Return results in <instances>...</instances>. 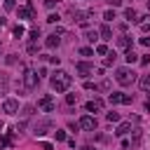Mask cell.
I'll list each match as a JSON object with an SVG mask.
<instances>
[{
	"mask_svg": "<svg viewBox=\"0 0 150 150\" xmlns=\"http://www.w3.org/2000/svg\"><path fill=\"white\" fill-rule=\"evenodd\" d=\"M49 84H52V89H54L56 94H63V91H68V87L73 84V77H70L66 70H56V73H52Z\"/></svg>",
	"mask_w": 150,
	"mask_h": 150,
	"instance_id": "1",
	"label": "cell"
},
{
	"mask_svg": "<svg viewBox=\"0 0 150 150\" xmlns=\"http://www.w3.org/2000/svg\"><path fill=\"white\" fill-rule=\"evenodd\" d=\"M115 80H117V84H122V87H129V84H134V80H136V73H134L131 68H117V70H115Z\"/></svg>",
	"mask_w": 150,
	"mask_h": 150,
	"instance_id": "2",
	"label": "cell"
},
{
	"mask_svg": "<svg viewBox=\"0 0 150 150\" xmlns=\"http://www.w3.org/2000/svg\"><path fill=\"white\" fill-rule=\"evenodd\" d=\"M38 108H40L42 112H52V110L56 108V101H54L49 94H45V96H40V101H38Z\"/></svg>",
	"mask_w": 150,
	"mask_h": 150,
	"instance_id": "3",
	"label": "cell"
},
{
	"mask_svg": "<svg viewBox=\"0 0 150 150\" xmlns=\"http://www.w3.org/2000/svg\"><path fill=\"white\" fill-rule=\"evenodd\" d=\"M38 80H40V77H38L35 70H26V73H23V87H26L28 91L38 87Z\"/></svg>",
	"mask_w": 150,
	"mask_h": 150,
	"instance_id": "4",
	"label": "cell"
},
{
	"mask_svg": "<svg viewBox=\"0 0 150 150\" xmlns=\"http://www.w3.org/2000/svg\"><path fill=\"white\" fill-rule=\"evenodd\" d=\"M52 127H54V122H52V120H40V122H35L33 134H35V136H45V134H47Z\"/></svg>",
	"mask_w": 150,
	"mask_h": 150,
	"instance_id": "5",
	"label": "cell"
},
{
	"mask_svg": "<svg viewBox=\"0 0 150 150\" xmlns=\"http://www.w3.org/2000/svg\"><path fill=\"white\" fill-rule=\"evenodd\" d=\"M108 101L115 105V103H131L134 101V96L131 94H122V91H112L110 96H108Z\"/></svg>",
	"mask_w": 150,
	"mask_h": 150,
	"instance_id": "6",
	"label": "cell"
},
{
	"mask_svg": "<svg viewBox=\"0 0 150 150\" xmlns=\"http://www.w3.org/2000/svg\"><path fill=\"white\" fill-rule=\"evenodd\" d=\"M77 124H80V129H87V131H94V129L98 127V122H96V117H91V115H82Z\"/></svg>",
	"mask_w": 150,
	"mask_h": 150,
	"instance_id": "7",
	"label": "cell"
},
{
	"mask_svg": "<svg viewBox=\"0 0 150 150\" xmlns=\"http://www.w3.org/2000/svg\"><path fill=\"white\" fill-rule=\"evenodd\" d=\"M16 16H19V19H35V7H33V2H28L26 7H16Z\"/></svg>",
	"mask_w": 150,
	"mask_h": 150,
	"instance_id": "8",
	"label": "cell"
},
{
	"mask_svg": "<svg viewBox=\"0 0 150 150\" xmlns=\"http://www.w3.org/2000/svg\"><path fill=\"white\" fill-rule=\"evenodd\" d=\"M61 35H63V30L61 28H56L52 35H47V40H45V45L49 47V49H54V47H59L61 45Z\"/></svg>",
	"mask_w": 150,
	"mask_h": 150,
	"instance_id": "9",
	"label": "cell"
},
{
	"mask_svg": "<svg viewBox=\"0 0 150 150\" xmlns=\"http://www.w3.org/2000/svg\"><path fill=\"white\" fill-rule=\"evenodd\" d=\"M75 70H77L82 77H89V75L94 73V63H87V61H77V63H75Z\"/></svg>",
	"mask_w": 150,
	"mask_h": 150,
	"instance_id": "10",
	"label": "cell"
},
{
	"mask_svg": "<svg viewBox=\"0 0 150 150\" xmlns=\"http://www.w3.org/2000/svg\"><path fill=\"white\" fill-rule=\"evenodd\" d=\"M73 16H75V21H77L82 28H87V26H89V19L94 16V12H73Z\"/></svg>",
	"mask_w": 150,
	"mask_h": 150,
	"instance_id": "11",
	"label": "cell"
},
{
	"mask_svg": "<svg viewBox=\"0 0 150 150\" xmlns=\"http://www.w3.org/2000/svg\"><path fill=\"white\" fill-rule=\"evenodd\" d=\"M16 110H19V101H14V98H5V101H2V112L16 115Z\"/></svg>",
	"mask_w": 150,
	"mask_h": 150,
	"instance_id": "12",
	"label": "cell"
},
{
	"mask_svg": "<svg viewBox=\"0 0 150 150\" xmlns=\"http://www.w3.org/2000/svg\"><path fill=\"white\" fill-rule=\"evenodd\" d=\"M87 112H98V110H103V101L101 98H91V101H87Z\"/></svg>",
	"mask_w": 150,
	"mask_h": 150,
	"instance_id": "13",
	"label": "cell"
},
{
	"mask_svg": "<svg viewBox=\"0 0 150 150\" xmlns=\"http://www.w3.org/2000/svg\"><path fill=\"white\" fill-rule=\"evenodd\" d=\"M98 38H101L103 42H108V40H112V30H110V26H108V23H103V26L98 28Z\"/></svg>",
	"mask_w": 150,
	"mask_h": 150,
	"instance_id": "14",
	"label": "cell"
},
{
	"mask_svg": "<svg viewBox=\"0 0 150 150\" xmlns=\"http://www.w3.org/2000/svg\"><path fill=\"white\" fill-rule=\"evenodd\" d=\"M124 19H127V21H131V23H141V16H138V14H136V9H131V7H129V9H124Z\"/></svg>",
	"mask_w": 150,
	"mask_h": 150,
	"instance_id": "15",
	"label": "cell"
},
{
	"mask_svg": "<svg viewBox=\"0 0 150 150\" xmlns=\"http://www.w3.org/2000/svg\"><path fill=\"white\" fill-rule=\"evenodd\" d=\"M131 131V122H122L117 129H115V136H124V134H129Z\"/></svg>",
	"mask_w": 150,
	"mask_h": 150,
	"instance_id": "16",
	"label": "cell"
},
{
	"mask_svg": "<svg viewBox=\"0 0 150 150\" xmlns=\"http://www.w3.org/2000/svg\"><path fill=\"white\" fill-rule=\"evenodd\" d=\"M115 42H117V47H124V49H129V47H131V38H129V35H120Z\"/></svg>",
	"mask_w": 150,
	"mask_h": 150,
	"instance_id": "17",
	"label": "cell"
},
{
	"mask_svg": "<svg viewBox=\"0 0 150 150\" xmlns=\"http://www.w3.org/2000/svg\"><path fill=\"white\" fill-rule=\"evenodd\" d=\"M138 84H141V89H143V91H150V73H145V75H141V80H138Z\"/></svg>",
	"mask_w": 150,
	"mask_h": 150,
	"instance_id": "18",
	"label": "cell"
},
{
	"mask_svg": "<svg viewBox=\"0 0 150 150\" xmlns=\"http://www.w3.org/2000/svg\"><path fill=\"white\" fill-rule=\"evenodd\" d=\"M124 59H127V63H136V61H138V54H136V52L129 47V49L124 52Z\"/></svg>",
	"mask_w": 150,
	"mask_h": 150,
	"instance_id": "19",
	"label": "cell"
},
{
	"mask_svg": "<svg viewBox=\"0 0 150 150\" xmlns=\"http://www.w3.org/2000/svg\"><path fill=\"white\" fill-rule=\"evenodd\" d=\"M115 59H117V54H115V52H108V54H105V59H103V66H112V63H115Z\"/></svg>",
	"mask_w": 150,
	"mask_h": 150,
	"instance_id": "20",
	"label": "cell"
},
{
	"mask_svg": "<svg viewBox=\"0 0 150 150\" xmlns=\"http://www.w3.org/2000/svg\"><path fill=\"white\" fill-rule=\"evenodd\" d=\"M84 38H87L89 42H96V40H98V30H87V33H84Z\"/></svg>",
	"mask_w": 150,
	"mask_h": 150,
	"instance_id": "21",
	"label": "cell"
},
{
	"mask_svg": "<svg viewBox=\"0 0 150 150\" xmlns=\"http://www.w3.org/2000/svg\"><path fill=\"white\" fill-rule=\"evenodd\" d=\"M105 120H108V122H120V112L110 110V112H105Z\"/></svg>",
	"mask_w": 150,
	"mask_h": 150,
	"instance_id": "22",
	"label": "cell"
},
{
	"mask_svg": "<svg viewBox=\"0 0 150 150\" xmlns=\"http://www.w3.org/2000/svg\"><path fill=\"white\" fill-rule=\"evenodd\" d=\"M12 33H14V38H21V35L26 33V28H23V26L19 23V26H14V30H12Z\"/></svg>",
	"mask_w": 150,
	"mask_h": 150,
	"instance_id": "23",
	"label": "cell"
},
{
	"mask_svg": "<svg viewBox=\"0 0 150 150\" xmlns=\"http://www.w3.org/2000/svg\"><path fill=\"white\" fill-rule=\"evenodd\" d=\"M26 49H28V54H38V42H35V40H30Z\"/></svg>",
	"mask_w": 150,
	"mask_h": 150,
	"instance_id": "24",
	"label": "cell"
},
{
	"mask_svg": "<svg viewBox=\"0 0 150 150\" xmlns=\"http://www.w3.org/2000/svg\"><path fill=\"white\" fill-rule=\"evenodd\" d=\"M94 52H96L98 56H105V54H108V47H105V45H96V49H94Z\"/></svg>",
	"mask_w": 150,
	"mask_h": 150,
	"instance_id": "25",
	"label": "cell"
},
{
	"mask_svg": "<svg viewBox=\"0 0 150 150\" xmlns=\"http://www.w3.org/2000/svg\"><path fill=\"white\" fill-rule=\"evenodd\" d=\"M80 56H94V49L91 47H80Z\"/></svg>",
	"mask_w": 150,
	"mask_h": 150,
	"instance_id": "26",
	"label": "cell"
},
{
	"mask_svg": "<svg viewBox=\"0 0 150 150\" xmlns=\"http://www.w3.org/2000/svg\"><path fill=\"white\" fill-rule=\"evenodd\" d=\"M112 19H115V9H108V12L103 14V21L108 23V21H112Z\"/></svg>",
	"mask_w": 150,
	"mask_h": 150,
	"instance_id": "27",
	"label": "cell"
},
{
	"mask_svg": "<svg viewBox=\"0 0 150 150\" xmlns=\"http://www.w3.org/2000/svg\"><path fill=\"white\" fill-rule=\"evenodd\" d=\"M96 89H98V91H108V89H110V82H108V80H103L101 84H96Z\"/></svg>",
	"mask_w": 150,
	"mask_h": 150,
	"instance_id": "28",
	"label": "cell"
},
{
	"mask_svg": "<svg viewBox=\"0 0 150 150\" xmlns=\"http://www.w3.org/2000/svg\"><path fill=\"white\" fill-rule=\"evenodd\" d=\"M59 2H61V0H45V7H47V9H54Z\"/></svg>",
	"mask_w": 150,
	"mask_h": 150,
	"instance_id": "29",
	"label": "cell"
},
{
	"mask_svg": "<svg viewBox=\"0 0 150 150\" xmlns=\"http://www.w3.org/2000/svg\"><path fill=\"white\" fill-rule=\"evenodd\" d=\"M5 9H7V12L16 9V2H14V0H5Z\"/></svg>",
	"mask_w": 150,
	"mask_h": 150,
	"instance_id": "30",
	"label": "cell"
},
{
	"mask_svg": "<svg viewBox=\"0 0 150 150\" xmlns=\"http://www.w3.org/2000/svg\"><path fill=\"white\" fill-rule=\"evenodd\" d=\"M28 35H30V40H35V42H38V38H40V28H33Z\"/></svg>",
	"mask_w": 150,
	"mask_h": 150,
	"instance_id": "31",
	"label": "cell"
},
{
	"mask_svg": "<svg viewBox=\"0 0 150 150\" xmlns=\"http://www.w3.org/2000/svg\"><path fill=\"white\" fill-rule=\"evenodd\" d=\"M75 101H77V96H75V94H66V103H68V105H73Z\"/></svg>",
	"mask_w": 150,
	"mask_h": 150,
	"instance_id": "32",
	"label": "cell"
},
{
	"mask_svg": "<svg viewBox=\"0 0 150 150\" xmlns=\"http://www.w3.org/2000/svg\"><path fill=\"white\" fill-rule=\"evenodd\" d=\"M54 136H56V141H66V131H61V129H56Z\"/></svg>",
	"mask_w": 150,
	"mask_h": 150,
	"instance_id": "33",
	"label": "cell"
},
{
	"mask_svg": "<svg viewBox=\"0 0 150 150\" xmlns=\"http://www.w3.org/2000/svg\"><path fill=\"white\" fill-rule=\"evenodd\" d=\"M59 19H61V16H59V14H49V16H47V21H49V23H56V21H59Z\"/></svg>",
	"mask_w": 150,
	"mask_h": 150,
	"instance_id": "34",
	"label": "cell"
},
{
	"mask_svg": "<svg viewBox=\"0 0 150 150\" xmlns=\"http://www.w3.org/2000/svg\"><path fill=\"white\" fill-rule=\"evenodd\" d=\"M141 30H143V33H150V23H148V21H141Z\"/></svg>",
	"mask_w": 150,
	"mask_h": 150,
	"instance_id": "35",
	"label": "cell"
},
{
	"mask_svg": "<svg viewBox=\"0 0 150 150\" xmlns=\"http://www.w3.org/2000/svg\"><path fill=\"white\" fill-rule=\"evenodd\" d=\"M7 63H16V54H9L7 56Z\"/></svg>",
	"mask_w": 150,
	"mask_h": 150,
	"instance_id": "36",
	"label": "cell"
},
{
	"mask_svg": "<svg viewBox=\"0 0 150 150\" xmlns=\"http://www.w3.org/2000/svg\"><path fill=\"white\" fill-rule=\"evenodd\" d=\"M138 61H141V63H143V66H148V63H150V56H141V59H138Z\"/></svg>",
	"mask_w": 150,
	"mask_h": 150,
	"instance_id": "37",
	"label": "cell"
},
{
	"mask_svg": "<svg viewBox=\"0 0 150 150\" xmlns=\"http://www.w3.org/2000/svg\"><path fill=\"white\" fill-rule=\"evenodd\" d=\"M40 145H42V150H54V145H52V143H40Z\"/></svg>",
	"mask_w": 150,
	"mask_h": 150,
	"instance_id": "38",
	"label": "cell"
},
{
	"mask_svg": "<svg viewBox=\"0 0 150 150\" xmlns=\"http://www.w3.org/2000/svg\"><path fill=\"white\" fill-rule=\"evenodd\" d=\"M141 45L143 47H150V38H141Z\"/></svg>",
	"mask_w": 150,
	"mask_h": 150,
	"instance_id": "39",
	"label": "cell"
},
{
	"mask_svg": "<svg viewBox=\"0 0 150 150\" xmlns=\"http://www.w3.org/2000/svg\"><path fill=\"white\" fill-rule=\"evenodd\" d=\"M108 2H110L112 7H120V5H122V0H108Z\"/></svg>",
	"mask_w": 150,
	"mask_h": 150,
	"instance_id": "40",
	"label": "cell"
},
{
	"mask_svg": "<svg viewBox=\"0 0 150 150\" xmlns=\"http://www.w3.org/2000/svg\"><path fill=\"white\" fill-rule=\"evenodd\" d=\"M145 110H148V112H150V98H148V101H145Z\"/></svg>",
	"mask_w": 150,
	"mask_h": 150,
	"instance_id": "41",
	"label": "cell"
},
{
	"mask_svg": "<svg viewBox=\"0 0 150 150\" xmlns=\"http://www.w3.org/2000/svg\"><path fill=\"white\" fill-rule=\"evenodd\" d=\"M5 23H7V19H5V16H0V26H5Z\"/></svg>",
	"mask_w": 150,
	"mask_h": 150,
	"instance_id": "42",
	"label": "cell"
},
{
	"mask_svg": "<svg viewBox=\"0 0 150 150\" xmlns=\"http://www.w3.org/2000/svg\"><path fill=\"white\" fill-rule=\"evenodd\" d=\"M80 150H94V148H91V145H82Z\"/></svg>",
	"mask_w": 150,
	"mask_h": 150,
	"instance_id": "43",
	"label": "cell"
},
{
	"mask_svg": "<svg viewBox=\"0 0 150 150\" xmlns=\"http://www.w3.org/2000/svg\"><path fill=\"white\" fill-rule=\"evenodd\" d=\"M148 12H150V0H148Z\"/></svg>",
	"mask_w": 150,
	"mask_h": 150,
	"instance_id": "44",
	"label": "cell"
}]
</instances>
